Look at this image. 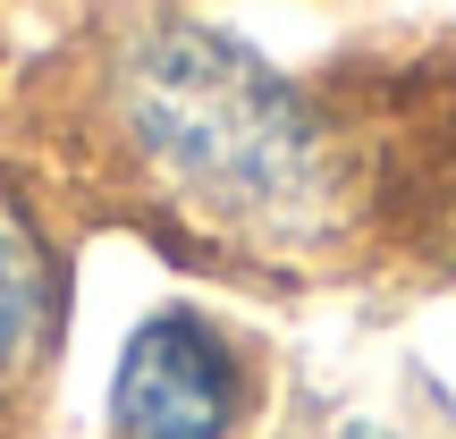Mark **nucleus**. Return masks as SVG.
Returning a JSON list of instances; mask_svg holds the SVG:
<instances>
[{"mask_svg":"<svg viewBox=\"0 0 456 439\" xmlns=\"http://www.w3.org/2000/svg\"><path fill=\"white\" fill-rule=\"evenodd\" d=\"M85 118L118 178L212 254L305 262L363 228L338 110L195 9L127 17L85 77Z\"/></svg>","mask_w":456,"mask_h":439,"instance_id":"obj_1","label":"nucleus"},{"mask_svg":"<svg viewBox=\"0 0 456 439\" xmlns=\"http://www.w3.org/2000/svg\"><path fill=\"white\" fill-rule=\"evenodd\" d=\"M262 414V363L228 321L161 305L127 329L110 372V439H245Z\"/></svg>","mask_w":456,"mask_h":439,"instance_id":"obj_2","label":"nucleus"},{"mask_svg":"<svg viewBox=\"0 0 456 439\" xmlns=\"http://www.w3.org/2000/svg\"><path fill=\"white\" fill-rule=\"evenodd\" d=\"M60 321H68V254L43 203L26 195V178L0 161V406H17L43 380Z\"/></svg>","mask_w":456,"mask_h":439,"instance_id":"obj_3","label":"nucleus"},{"mask_svg":"<svg viewBox=\"0 0 456 439\" xmlns=\"http://www.w3.org/2000/svg\"><path fill=\"white\" fill-rule=\"evenodd\" d=\"M305 439H397L389 423H363V414H338V423H313Z\"/></svg>","mask_w":456,"mask_h":439,"instance_id":"obj_4","label":"nucleus"},{"mask_svg":"<svg viewBox=\"0 0 456 439\" xmlns=\"http://www.w3.org/2000/svg\"><path fill=\"white\" fill-rule=\"evenodd\" d=\"M431 245H440V262L456 271V186L440 195V212H431Z\"/></svg>","mask_w":456,"mask_h":439,"instance_id":"obj_5","label":"nucleus"},{"mask_svg":"<svg viewBox=\"0 0 456 439\" xmlns=\"http://www.w3.org/2000/svg\"><path fill=\"white\" fill-rule=\"evenodd\" d=\"M448 135H456V110H448Z\"/></svg>","mask_w":456,"mask_h":439,"instance_id":"obj_6","label":"nucleus"}]
</instances>
